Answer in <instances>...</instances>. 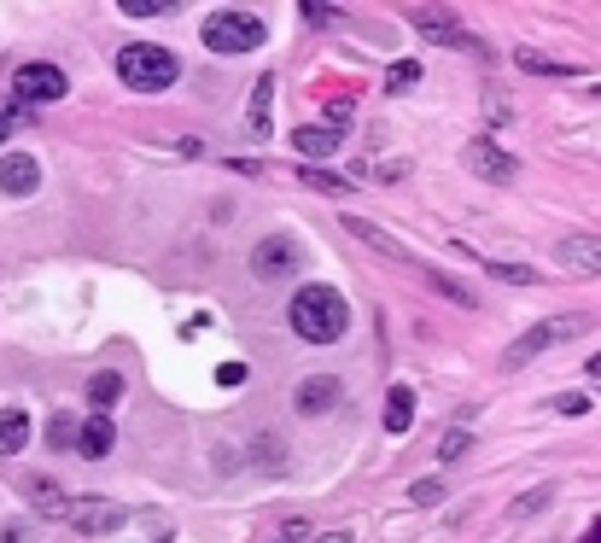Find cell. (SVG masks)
I'll list each match as a JSON object with an SVG mask.
<instances>
[{
  "label": "cell",
  "mask_w": 601,
  "mask_h": 543,
  "mask_svg": "<svg viewBox=\"0 0 601 543\" xmlns=\"http://www.w3.org/2000/svg\"><path fill=\"white\" fill-rule=\"evenodd\" d=\"M286 321H292V333L310 339V345H333V339L351 333V304H345L339 286L316 281V286H298V293H292Z\"/></svg>",
  "instance_id": "6da1fadb"
},
{
  "label": "cell",
  "mask_w": 601,
  "mask_h": 543,
  "mask_svg": "<svg viewBox=\"0 0 601 543\" xmlns=\"http://www.w3.org/2000/svg\"><path fill=\"white\" fill-rule=\"evenodd\" d=\"M117 76H123L129 88H141V94H164L169 82L181 76V64L158 42H129L123 54H117Z\"/></svg>",
  "instance_id": "7a4b0ae2"
},
{
  "label": "cell",
  "mask_w": 601,
  "mask_h": 543,
  "mask_svg": "<svg viewBox=\"0 0 601 543\" xmlns=\"http://www.w3.org/2000/svg\"><path fill=\"white\" fill-rule=\"evenodd\" d=\"M257 42H269L257 12L228 7V12H211V19H204V47H211V54H251Z\"/></svg>",
  "instance_id": "3957f363"
},
{
  "label": "cell",
  "mask_w": 601,
  "mask_h": 543,
  "mask_svg": "<svg viewBox=\"0 0 601 543\" xmlns=\"http://www.w3.org/2000/svg\"><path fill=\"white\" fill-rule=\"evenodd\" d=\"M251 275L263 281V286L304 275V246L292 240V234H269V240H257L251 246Z\"/></svg>",
  "instance_id": "277c9868"
},
{
  "label": "cell",
  "mask_w": 601,
  "mask_h": 543,
  "mask_svg": "<svg viewBox=\"0 0 601 543\" xmlns=\"http://www.w3.org/2000/svg\"><path fill=\"white\" fill-rule=\"evenodd\" d=\"M590 321L584 316H561V321H543V328H531V333H520L514 345L503 351V368H520V363H531V356H543V351H555V345H566V339H578Z\"/></svg>",
  "instance_id": "5b68a950"
},
{
  "label": "cell",
  "mask_w": 601,
  "mask_h": 543,
  "mask_svg": "<svg viewBox=\"0 0 601 543\" xmlns=\"http://www.w3.org/2000/svg\"><path fill=\"white\" fill-rule=\"evenodd\" d=\"M12 94H19V106H54V99L71 94V76H64L59 64L36 59V64H19V71H12Z\"/></svg>",
  "instance_id": "8992f818"
},
{
  "label": "cell",
  "mask_w": 601,
  "mask_h": 543,
  "mask_svg": "<svg viewBox=\"0 0 601 543\" xmlns=\"http://www.w3.org/2000/svg\"><path fill=\"white\" fill-rule=\"evenodd\" d=\"M64 520H71L82 538H106V532H123V526H129V508H117L106 497H71Z\"/></svg>",
  "instance_id": "52a82bcc"
},
{
  "label": "cell",
  "mask_w": 601,
  "mask_h": 543,
  "mask_svg": "<svg viewBox=\"0 0 601 543\" xmlns=\"http://www.w3.org/2000/svg\"><path fill=\"white\" fill-rule=\"evenodd\" d=\"M409 24H415L426 42H438V47H473L468 29H461V19H456V12H444V7H415V12H409Z\"/></svg>",
  "instance_id": "ba28073f"
},
{
  "label": "cell",
  "mask_w": 601,
  "mask_h": 543,
  "mask_svg": "<svg viewBox=\"0 0 601 543\" xmlns=\"http://www.w3.org/2000/svg\"><path fill=\"white\" fill-rule=\"evenodd\" d=\"M468 169H473V176H485V181H514V176H520V158L479 134V141L468 146Z\"/></svg>",
  "instance_id": "9c48e42d"
},
{
  "label": "cell",
  "mask_w": 601,
  "mask_h": 543,
  "mask_svg": "<svg viewBox=\"0 0 601 543\" xmlns=\"http://www.w3.org/2000/svg\"><path fill=\"white\" fill-rule=\"evenodd\" d=\"M36 188H42V164L30 158V152H7V158H0V193L30 199Z\"/></svg>",
  "instance_id": "30bf717a"
},
{
  "label": "cell",
  "mask_w": 601,
  "mask_h": 543,
  "mask_svg": "<svg viewBox=\"0 0 601 543\" xmlns=\"http://www.w3.org/2000/svg\"><path fill=\"white\" fill-rule=\"evenodd\" d=\"M339 398H345V386H339L333 375H310V380H298V392H292L298 415H328V410H339Z\"/></svg>",
  "instance_id": "8fae6325"
},
{
  "label": "cell",
  "mask_w": 601,
  "mask_h": 543,
  "mask_svg": "<svg viewBox=\"0 0 601 543\" xmlns=\"http://www.w3.org/2000/svg\"><path fill=\"white\" fill-rule=\"evenodd\" d=\"M555 258L566 269H578V275H601V234H566L555 246Z\"/></svg>",
  "instance_id": "7c38bea8"
},
{
  "label": "cell",
  "mask_w": 601,
  "mask_h": 543,
  "mask_svg": "<svg viewBox=\"0 0 601 543\" xmlns=\"http://www.w3.org/2000/svg\"><path fill=\"white\" fill-rule=\"evenodd\" d=\"M345 228H351V240L374 246L380 258H398V263H409V246H403V240H391V234H386L380 223H368V216H345Z\"/></svg>",
  "instance_id": "4fadbf2b"
},
{
  "label": "cell",
  "mask_w": 601,
  "mask_h": 543,
  "mask_svg": "<svg viewBox=\"0 0 601 543\" xmlns=\"http://www.w3.org/2000/svg\"><path fill=\"white\" fill-rule=\"evenodd\" d=\"M269 117H274V76H257L251 82V111H246L251 141H269Z\"/></svg>",
  "instance_id": "5bb4252c"
},
{
  "label": "cell",
  "mask_w": 601,
  "mask_h": 543,
  "mask_svg": "<svg viewBox=\"0 0 601 543\" xmlns=\"http://www.w3.org/2000/svg\"><path fill=\"white\" fill-rule=\"evenodd\" d=\"M111 445H117V427L106 415H89L82 421V433H76V450L89 456V462H99V456H111Z\"/></svg>",
  "instance_id": "9a60e30c"
},
{
  "label": "cell",
  "mask_w": 601,
  "mask_h": 543,
  "mask_svg": "<svg viewBox=\"0 0 601 543\" xmlns=\"http://www.w3.org/2000/svg\"><path fill=\"white\" fill-rule=\"evenodd\" d=\"M292 141H298L304 158H333V152H339V129L333 123H304Z\"/></svg>",
  "instance_id": "2e32d148"
},
{
  "label": "cell",
  "mask_w": 601,
  "mask_h": 543,
  "mask_svg": "<svg viewBox=\"0 0 601 543\" xmlns=\"http://www.w3.org/2000/svg\"><path fill=\"white\" fill-rule=\"evenodd\" d=\"M415 427V392L409 386H391L386 392V433H409Z\"/></svg>",
  "instance_id": "e0dca14e"
},
{
  "label": "cell",
  "mask_w": 601,
  "mask_h": 543,
  "mask_svg": "<svg viewBox=\"0 0 601 543\" xmlns=\"http://www.w3.org/2000/svg\"><path fill=\"white\" fill-rule=\"evenodd\" d=\"M30 445V415L24 410H0V456H19Z\"/></svg>",
  "instance_id": "ac0fdd59"
},
{
  "label": "cell",
  "mask_w": 601,
  "mask_h": 543,
  "mask_svg": "<svg viewBox=\"0 0 601 543\" xmlns=\"http://www.w3.org/2000/svg\"><path fill=\"white\" fill-rule=\"evenodd\" d=\"M520 71H531V76H578V64H566V59H543V54H531V47H520Z\"/></svg>",
  "instance_id": "d6986e66"
},
{
  "label": "cell",
  "mask_w": 601,
  "mask_h": 543,
  "mask_svg": "<svg viewBox=\"0 0 601 543\" xmlns=\"http://www.w3.org/2000/svg\"><path fill=\"white\" fill-rule=\"evenodd\" d=\"M30 503H42V515H64V508H71V497H64L54 480H30Z\"/></svg>",
  "instance_id": "ffe728a7"
},
{
  "label": "cell",
  "mask_w": 601,
  "mask_h": 543,
  "mask_svg": "<svg viewBox=\"0 0 601 543\" xmlns=\"http://www.w3.org/2000/svg\"><path fill=\"white\" fill-rule=\"evenodd\" d=\"M415 82H421V64H415V59H398V64L386 71V88H391V94H409Z\"/></svg>",
  "instance_id": "44dd1931"
},
{
  "label": "cell",
  "mask_w": 601,
  "mask_h": 543,
  "mask_svg": "<svg viewBox=\"0 0 601 543\" xmlns=\"http://www.w3.org/2000/svg\"><path fill=\"white\" fill-rule=\"evenodd\" d=\"M176 0H123V19H169Z\"/></svg>",
  "instance_id": "7402d4cb"
},
{
  "label": "cell",
  "mask_w": 601,
  "mask_h": 543,
  "mask_svg": "<svg viewBox=\"0 0 601 543\" xmlns=\"http://www.w3.org/2000/svg\"><path fill=\"white\" fill-rule=\"evenodd\" d=\"M117 392H123V375H94V386H89V398L106 410V403H117Z\"/></svg>",
  "instance_id": "603a6c76"
},
{
  "label": "cell",
  "mask_w": 601,
  "mask_h": 543,
  "mask_svg": "<svg viewBox=\"0 0 601 543\" xmlns=\"http://www.w3.org/2000/svg\"><path fill=\"white\" fill-rule=\"evenodd\" d=\"M298 181H310V188H321V193H345V188H351V181L333 176V169H304Z\"/></svg>",
  "instance_id": "cb8c5ba5"
},
{
  "label": "cell",
  "mask_w": 601,
  "mask_h": 543,
  "mask_svg": "<svg viewBox=\"0 0 601 543\" xmlns=\"http://www.w3.org/2000/svg\"><path fill=\"white\" fill-rule=\"evenodd\" d=\"M409 503H421V508L444 503V480H415V485H409Z\"/></svg>",
  "instance_id": "d4e9b609"
},
{
  "label": "cell",
  "mask_w": 601,
  "mask_h": 543,
  "mask_svg": "<svg viewBox=\"0 0 601 543\" xmlns=\"http://www.w3.org/2000/svg\"><path fill=\"white\" fill-rule=\"evenodd\" d=\"M468 445H473V433L450 427V433H444V445H438V456H444V462H456V456H468Z\"/></svg>",
  "instance_id": "484cf974"
},
{
  "label": "cell",
  "mask_w": 601,
  "mask_h": 543,
  "mask_svg": "<svg viewBox=\"0 0 601 543\" xmlns=\"http://www.w3.org/2000/svg\"><path fill=\"white\" fill-rule=\"evenodd\" d=\"M496 275H503V281H514V286H531V281H543V275H538V269H531V263H496Z\"/></svg>",
  "instance_id": "4316f807"
},
{
  "label": "cell",
  "mask_w": 601,
  "mask_h": 543,
  "mask_svg": "<svg viewBox=\"0 0 601 543\" xmlns=\"http://www.w3.org/2000/svg\"><path fill=\"white\" fill-rule=\"evenodd\" d=\"M549 497H555V485H538V491H526V497L514 503V515H538V508H543Z\"/></svg>",
  "instance_id": "83f0119b"
},
{
  "label": "cell",
  "mask_w": 601,
  "mask_h": 543,
  "mask_svg": "<svg viewBox=\"0 0 601 543\" xmlns=\"http://www.w3.org/2000/svg\"><path fill=\"white\" fill-rule=\"evenodd\" d=\"M549 410H555V415H584V410H590V398H584V392H561Z\"/></svg>",
  "instance_id": "f1b7e54d"
},
{
  "label": "cell",
  "mask_w": 601,
  "mask_h": 543,
  "mask_svg": "<svg viewBox=\"0 0 601 543\" xmlns=\"http://www.w3.org/2000/svg\"><path fill=\"white\" fill-rule=\"evenodd\" d=\"M433 286H438L444 298H456V304H473V293H468L461 281H450V275H433Z\"/></svg>",
  "instance_id": "f546056e"
},
{
  "label": "cell",
  "mask_w": 601,
  "mask_h": 543,
  "mask_svg": "<svg viewBox=\"0 0 601 543\" xmlns=\"http://www.w3.org/2000/svg\"><path fill=\"white\" fill-rule=\"evenodd\" d=\"M24 117H30V106H0V141H7V134L24 123Z\"/></svg>",
  "instance_id": "4dcf8cb0"
},
{
  "label": "cell",
  "mask_w": 601,
  "mask_h": 543,
  "mask_svg": "<svg viewBox=\"0 0 601 543\" xmlns=\"http://www.w3.org/2000/svg\"><path fill=\"white\" fill-rule=\"evenodd\" d=\"M269 543H310V526H304V520H292L286 532H281V538H269Z\"/></svg>",
  "instance_id": "1f68e13d"
},
{
  "label": "cell",
  "mask_w": 601,
  "mask_h": 543,
  "mask_svg": "<svg viewBox=\"0 0 601 543\" xmlns=\"http://www.w3.org/2000/svg\"><path fill=\"white\" fill-rule=\"evenodd\" d=\"M47 438H54V445H76V433H71V421H54V427H47Z\"/></svg>",
  "instance_id": "d6a6232c"
},
{
  "label": "cell",
  "mask_w": 601,
  "mask_h": 543,
  "mask_svg": "<svg viewBox=\"0 0 601 543\" xmlns=\"http://www.w3.org/2000/svg\"><path fill=\"white\" fill-rule=\"evenodd\" d=\"M304 24H333V7H316L310 0V7H304Z\"/></svg>",
  "instance_id": "836d02e7"
},
{
  "label": "cell",
  "mask_w": 601,
  "mask_h": 543,
  "mask_svg": "<svg viewBox=\"0 0 601 543\" xmlns=\"http://www.w3.org/2000/svg\"><path fill=\"white\" fill-rule=\"evenodd\" d=\"M246 380V363H222V386H239Z\"/></svg>",
  "instance_id": "e575fe53"
},
{
  "label": "cell",
  "mask_w": 601,
  "mask_h": 543,
  "mask_svg": "<svg viewBox=\"0 0 601 543\" xmlns=\"http://www.w3.org/2000/svg\"><path fill=\"white\" fill-rule=\"evenodd\" d=\"M584 375H590V380H596V386H601V351H596V356H590V363H584Z\"/></svg>",
  "instance_id": "d590c367"
},
{
  "label": "cell",
  "mask_w": 601,
  "mask_h": 543,
  "mask_svg": "<svg viewBox=\"0 0 601 543\" xmlns=\"http://www.w3.org/2000/svg\"><path fill=\"white\" fill-rule=\"evenodd\" d=\"M310 543H351V532H328V538H310Z\"/></svg>",
  "instance_id": "8d00e7d4"
},
{
  "label": "cell",
  "mask_w": 601,
  "mask_h": 543,
  "mask_svg": "<svg viewBox=\"0 0 601 543\" xmlns=\"http://www.w3.org/2000/svg\"><path fill=\"white\" fill-rule=\"evenodd\" d=\"M584 543H601V526H596V532H590V538H584Z\"/></svg>",
  "instance_id": "74e56055"
},
{
  "label": "cell",
  "mask_w": 601,
  "mask_h": 543,
  "mask_svg": "<svg viewBox=\"0 0 601 543\" xmlns=\"http://www.w3.org/2000/svg\"><path fill=\"white\" fill-rule=\"evenodd\" d=\"M596 94H601V88H596Z\"/></svg>",
  "instance_id": "f35d334b"
}]
</instances>
